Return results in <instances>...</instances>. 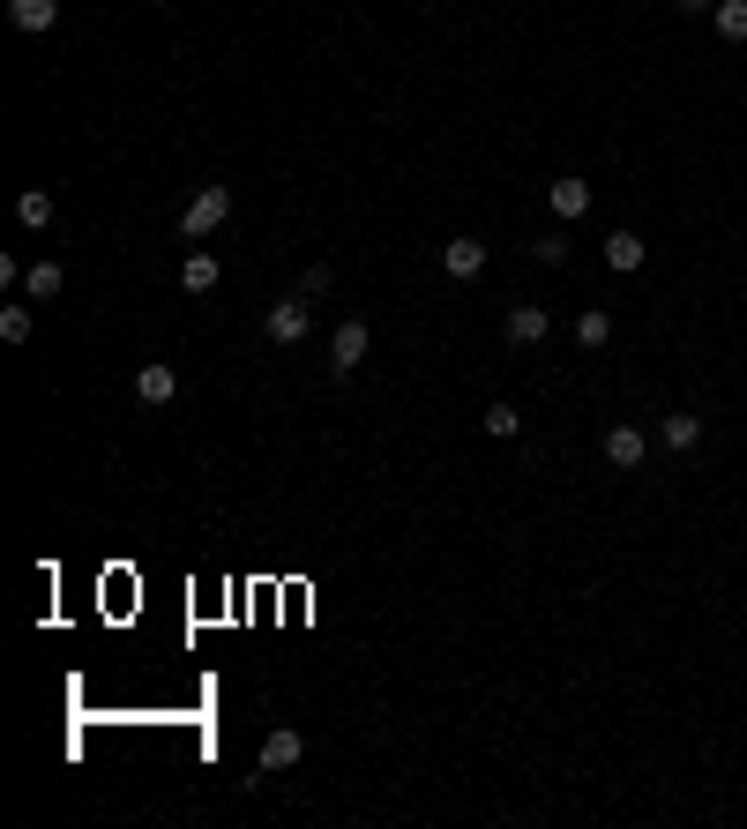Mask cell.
Instances as JSON below:
<instances>
[{
	"label": "cell",
	"mask_w": 747,
	"mask_h": 829,
	"mask_svg": "<svg viewBox=\"0 0 747 829\" xmlns=\"http://www.w3.org/2000/svg\"><path fill=\"white\" fill-rule=\"evenodd\" d=\"M225 217H232V187H225V180H209L203 195L180 209V240H209V232H225Z\"/></svg>",
	"instance_id": "6da1fadb"
},
{
	"label": "cell",
	"mask_w": 747,
	"mask_h": 829,
	"mask_svg": "<svg viewBox=\"0 0 747 829\" xmlns=\"http://www.w3.org/2000/svg\"><path fill=\"white\" fill-rule=\"evenodd\" d=\"M262 336H269V344H307V336H314V314H307V291H299V299H277V307H269V314H262Z\"/></svg>",
	"instance_id": "7a4b0ae2"
},
{
	"label": "cell",
	"mask_w": 747,
	"mask_h": 829,
	"mask_svg": "<svg viewBox=\"0 0 747 829\" xmlns=\"http://www.w3.org/2000/svg\"><path fill=\"white\" fill-rule=\"evenodd\" d=\"M367 344H373V330L359 322V314H344V322H336V336H330V373H336V381L367 367Z\"/></svg>",
	"instance_id": "3957f363"
},
{
	"label": "cell",
	"mask_w": 747,
	"mask_h": 829,
	"mask_svg": "<svg viewBox=\"0 0 747 829\" xmlns=\"http://www.w3.org/2000/svg\"><path fill=\"white\" fill-rule=\"evenodd\" d=\"M501 336H508L516 352H531V344H545V336H553V314H545V307H508Z\"/></svg>",
	"instance_id": "277c9868"
},
{
	"label": "cell",
	"mask_w": 747,
	"mask_h": 829,
	"mask_svg": "<svg viewBox=\"0 0 747 829\" xmlns=\"http://www.w3.org/2000/svg\"><path fill=\"white\" fill-rule=\"evenodd\" d=\"M172 396H180V373H172L165 359H150V367L135 373V404H150V412H158V404H172Z\"/></svg>",
	"instance_id": "5b68a950"
},
{
	"label": "cell",
	"mask_w": 747,
	"mask_h": 829,
	"mask_svg": "<svg viewBox=\"0 0 747 829\" xmlns=\"http://www.w3.org/2000/svg\"><path fill=\"white\" fill-rule=\"evenodd\" d=\"M441 269H449L457 285L486 277V240H449V247H441Z\"/></svg>",
	"instance_id": "8992f818"
},
{
	"label": "cell",
	"mask_w": 747,
	"mask_h": 829,
	"mask_svg": "<svg viewBox=\"0 0 747 829\" xmlns=\"http://www.w3.org/2000/svg\"><path fill=\"white\" fill-rule=\"evenodd\" d=\"M658 434H665V449H673V457H696V449H703V418H696V412H665Z\"/></svg>",
	"instance_id": "52a82bcc"
},
{
	"label": "cell",
	"mask_w": 747,
	"mask_h": 829,
	"mask_svg": "<svg viewBox=\"0 0 747 829\" xmlns=\"http://www.w3.org/2000/svg\"><path fill=\"white\" fill-rule=\"evenodd\" d=\"M545 203H553V217H561V224H576V217H590V180H553V187H545Z\"/></svg>",
	"instance_id": "ba28073f"
},
{
	"label": "cell",
	"mask_w": 747,
	"mask_h": 829,
	"mask_svg": "<svg viewBox=\"0 0 747 829\" xmlns=\"http://www.w3.org/2000/svg\"><path fill=\"white\" fill-rule=\"evenodd\" d=\"M299 755H307V740H299V733H269V740H262V778H277V770H299Z\"/></svg>",
	"instance_id": "9c48e42d"
},
{
	"label": "cell",
	"mask_w": 747,
	"mask_h": 829,
	"mask_svg": "<svg viewBox=\"0 0 747 829\" xmlns=\"http://www.w3.org/2000/svg\"><path fill=\"white\" fill-rule=\"evenodd\" d=\"M606 463L613 471H643V426H613L606 434Z\"/></svg>",
	"instance_id": "30bf717a"
},
{
	"label": "cell",
	"mask_w": 747,
	"mask_h": 829,
	"mask_svg": "<svg viewBox=\"0 0 747 829\" xmlns=\"http://www.w3.org/2000/svg\"><path fill=\"white\" fill-rule=\"evenodd\" d=\"M8 23L38 38V31H53V23H60V0H8Z\"/></svg>",
	"instance_id": "8fae6325"
},
{
	"label": "cell",
	"mask_w": 747,
	"mask_h": 829,
	"mask_svg": "<svg viewBox=\"0 0 747 829\" xmlns=\"http://www.w3.org/2000/svg\"><path fill=\"white\" fill-rule=\"evenodd\" d=\"M217 277H225V269H217V254L209 247H195L187 262H180V291H217Z\"/></svg>",
	"instance_id": "7c38bea8"
},
{
	"label": "cell",
	"mask_w": 747,
	"mask_h": 829,
	"mask_svg": "<svg viewBox=\"0 0 747 829\" xmlns=\"http://www.w3.org/2000/svg\"><path fill=\"white\" fill-rule=\"evenodd\" d=\"M576 344L583 352H606V344H613V314H606V307H583L576 314Z\"/></svg>",
	"instance_id": "4fadbf2b"
},
{
	"label": "cell",
	"mask_w": 747,
	"mask_h": 829,
	"mask_svg": "<svg viewBox=\"0 0 747 829\" xmlns=\"http://www.w3.org/2000/svg\"><path fill=\"white\" fill-rule=\"evenodd\" d=\"M15 224H31V232L53 224V195H45V187H23V195H15Z\"/></svg>",
	"instance_id": "5bb4252c"
},
{
	"label": "cell",
	"mask_w": 747,
	"mask_h": 829,
	"mask_svg": "<svg viewBox=\"0 0 747 829\" xmlns=\"http://www.w3.org/2000/svg\"><path fill=\"white\" fill-rule=\"evenodd\" d=\"M60 285H68V269H60V262H31V269H23V291H31V299H53Z\"/></svg>",
	"instance_id": "9a60e30c"
},
{
	"label": "cell",
	"mask_w": 747,
	"mask_h": 829,
	"mask_svg": "<svg viewBox=\"0 0 747 829\" xmlns=\"http://www.w3.org/2000/svg\"><path fill=\"white\" fill-rule=\"evenodd\" d=\"M606 269H643V240H635V232H613V240H606Z\"/></svg>",
	"instance_id": "2e32d148"
},
{
	"label": "cell",
	"mask_w": 747,
	"mask_h": 829,
	"mask_svg": "<svg viewBox=\"0 0 747 829\" xmlns=\"http://www.w3.org/2000/svg\"><path fill=\"white\" fill-rule=\"evenodd\" d=\"M710 23H717V38L740 45L747 38V0H717V8H710Z\"/></svg>",
	"instance_id": "e0dca14e"
},
{
	"label": "cell",
	"mask_w": 747,
	"mask_h": 829,
	"mask_svg": "<svg viewBox=\"0 0 747 829\" xmlns=\"http://www.w3.org/2000/svg\"><path fill=\"white\" fill-rule=\"evenodd\" d=\"M486 434H494V441H516V434H524V412H516L508 396H501V404H486Z\"/></svg>",
	"instance_id": "ac0fdd59"
},
{
	"label": "cell",
	"mask_w": 747,
	"mask_h": 829,
	"mask_svg": "<svg viewBox=\"0 0 747 829\" xmlns=\"http://www.w3.org/2000/svg\"><path fill=\"white\" fill-rule=\"evenodd\" d=\"M531 262L561 269V262H568V232H539V240H531Z\"/></svg>",
	"instance_id": "d6986e66"
},
{
	"label": "cell",
	"mask_w": 747,
	"mask_h": 829,
	"mask_svg": "<svg viewBox=\"0 0 747 829\" xmlns=\"http://www.w3.org/2000/svg\"><path fill=\"white\" fill-rule=\"evenodd\" d=\"M0 344H31V307H0Z\"/></svg>",
	"instance_id": "ffe728a7"
},
{
	"label": "cell",
	"mask_w": 747,
	"mask_h": 829,
	"mask_svg": "<svg viewBox=\"0 0 747 829\" xmlns=\"http://www.w3.org/2000/svg\"><path fill=\"white\" fill-rule=\"evenodd\" d=\"M330 285H336V269H330V262H307V269H299V291H307V299H322Z\"/></svg>",
	"instance_id": "44dd1931"
},
{
	"label": "cell",
	"mask_w": 747,
	"mask_h": 829,
	"mask_svg": "<svg viewBox=\"0 0 747 829\" xmlns=\"http://www.w3.org/2000/svg\"><path fill=\"white\" fill-rule=\"evenodd\" d=\"M673 8H680V15H703V8H717V0H673Z\"/></svg>",
	"instance_id": "7402d4cb"
}]
</instances>
